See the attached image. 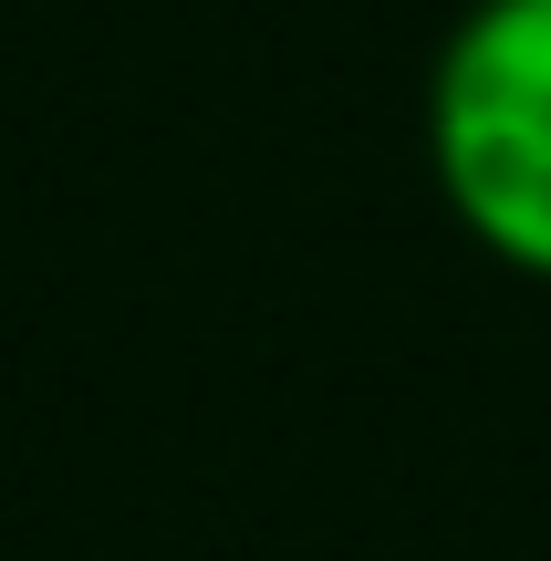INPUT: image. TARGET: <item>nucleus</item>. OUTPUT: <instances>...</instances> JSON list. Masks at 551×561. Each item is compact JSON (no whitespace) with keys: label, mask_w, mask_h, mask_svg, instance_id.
<instances>
[{"label":"nucleus","mask_w":551,"mask_h":561,"mask_svg":"<svg viewBox=\"0 0 551 561\" xmlns=\"http://www.w3.org/2000/svg\"><path fill=\"white\" fill-rule=\"evenodd\" d=\"M427 178L458 240L551 291V0H469L427 62Z\"/></svg>","instance_id":"nucleus-1"}]
</instances>
